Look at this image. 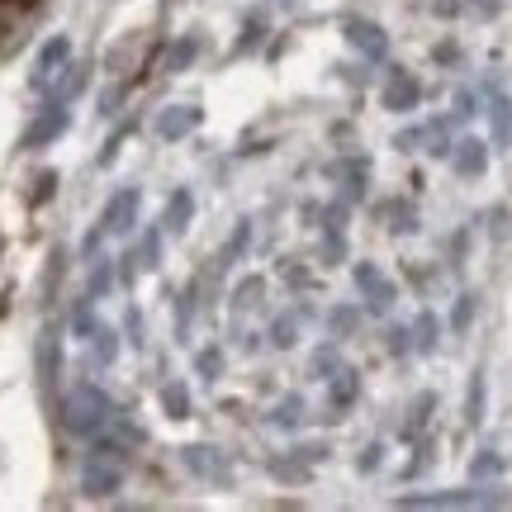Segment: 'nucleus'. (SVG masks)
I'll use <instances>...</instances> for the list:
<instances>
[{"instance_id": "6e6552de", "label": "nucleus", "mask_w": 512, "mask_h": 512, "mask_svg": "<svg viewBox=\"0 0 512 512\" xmlns=\"http://www.w3.org/2000/svg\"><path fill=\"white\" fill-rule=\"evenodd\" d=\"M484 157H489V152H484V143H479V138H465V143H460V152H456V171H460V176H479V171H484Z\"/></svg>"}, {"instance_id": "4468645a", "label": "nucleus", "mask_w": 512, "mask_h": 512, "mask_svg": "<svg viewBox=\"0 0 512 512\" xmlns=\"http://www.w3.org/2000/svg\"><path fill=\"white\" fill-rule=\"evenodd\" d=\"M494 128H498V143H508V105L503 100L494 105Z\"/></svg>"}, {"instance_id": "dca6fc26", "label": "nucleus", "mask_w": 512, "mask_h": 512, "mask_svg": "<svg viewBox=\"0 0 512 512\" xmlns=\"http://www.w3.org/2000/svg\"><path fill=\"white\" fill-rule=\"evenodd\" d=\"M332 323H337L342 332H351V328H356V313H351V309H337V313H332Z\"/></svg>"}, {"instance_id": "20e7f679", "label": "nucleus", "mask_w": 512, "mask_h": 512, "mask_svg": "<svg viewBox=\"0 0 512 512\" xmlns=\"http://www.w3.org/2000/svg\"><path fill=\"white\" fill-rule=\"evenodd\" d=\"M347 38L366 57H384V48H389V43H384V29L380 24H370V19H347Z\"/></svg>"}, {"instance_id": "f8f14e48", "label": "nucleus", "mask_w": 512, "mask_h": 512, "mask_svg": "<svg viewBox=\"0 0 512 512\" xmlns=\"http://www.w3.org/2000/svg\"><path fill=\"white\" fill-rule=\"evenodd\" d=\"M351 399H356V375L342 370V380H337V389H332V403H351Z\"/></svg>"}, {"instance_id": "2eb2a0df", "label": "nucleus", "mask_w": 512, "mask_h": 512, "mask_svg": "<svg viewBox=\"0 0 512 512\" xmlns=\"http://www.w3.org/2000/svg\"><path fill=\"white\" fill-rule=\"evenodd\" d=\"M432 332H437V323H432V318H422L418 323V347L422 351H432Z\"/></svg>"}, {"instance_id": "1a4fd4ad", "label": "nucleus", "mask_w": 512, "mask_h": 512, "mask_svg": "<svg viewBox=\"0 0 512 512\" xmlns=\"http://www.w3.org/2000/svg\"><path fill=\"white\" fill-rule=\"evenodd\" d=\"M195 124H200V110H171L157 119V133H162V138H181V133H190Z\"/></svg>"}, {"instance_id": "9d476101", "label": "nucleus", "mask_w": 512, "mask_h": 512, "mask_svg": "<svg viewBox=\"0 0 512 512\" xmlns=\"http://www.w3.org/2000/svg\"><path fill=\"white\" fill-rule=\"evenodd\" d=\"M81 489H86V494H114V489H119V470H100V465H91V470L81 475Z\"/></svg>"}, {"instance_id": "423d86ee", "label": "nucleus", "mask_w": 512, "mask_h": 512, "mask_svg": "<svg viewBox=\"0 0 512 512\" xmlns=\"http://www.w3.org/2000/svg\"><path fill=\"white\" fill-rule=\"evenodd\" d=\"M356 285H361V290L370 294V309H389V304H394V285H389V280H384L380 271H375V266H361V271H356Z\"/></svg>"}, {"instance_id": "ddd939ff", "label": "nucleus", "mask_w": 512, "mask_h": 512, "mask_svg": "<svg viewBox=\"0 0 512 512\" xmlns=\"http://www.w3.org/2000/svg\"><path fill=\"white\" fill-rule=\"evenodd\" d=\"M162 403L171 408V418H185V408H190V399H185V389H166Z\"/></svg>"}, {"instance_id": "0eeeda50", "label": "nucleus", "mask_w": 512, "mask_h": 512, "mask_svg": "<svg viewBox=\"0 0 512 512\" xmlns=\"http://www.w3.org/2000/svg\"><path fill=\"white\" fill-rule=\"evenodd\" d=\"M133 209H138V195H133V190H124V195H114L110 200V209H105V228H110V233H128V228H133Z\"/></svg>"}, {"instance_id": "39448f33", "label": "nucleus", "mask_w": 512, "mask_h": 512, "mask_svg": "<svg viewBox=\"0 0 512 512\" xmlns=\"http://www.w3.org/2000/svg\"><path fill=\"white\" fill-rule=\"evenodd\" d=\"M418 105V81L408 72H394L384 86V110H413Z\"/></svg>"}, {"instance_id": "f03ea898", "label": "nucleus", "mask_w": 512, "mask_h": 512, "mask_svg": "<svg viewBox=\"0 0 512 512\" xmlns=\"http://www.w3.org/2000/svg\"><path fill=\"white\" fill-rule=\"evenodd\" d=\"M67 62H72V43L67 38H48L43 48H38V62H34V91H48L53 86L57 72H67Z\"/></svg>"}, {"instance_id": "f257e3e1", "label": "nucleus", "mask_w": 512, "mask_h": 512, "mask_svg": "<svg viewBox=\"0 0 512 512\" xmlns=\"http://www.w3.org/2000/svg\"><path fill=\"white\" fill-rule=\"evenodd\" d=\"M114 408L95 384H76L72 394H67V403H62V422H67V432H76V437H95V432H105L114 422Z\"/></svg>"}, {"instance_id": "9b49d317", "label": "nucleus", "mask_w": 512, "mask_h": 512, "mask_svg": "<svg viewBox=\"0 0 512 512\" xmlns=\"http://www.w3.org/2000/svg\"><path fill=\"white\" fill-rule=\"evenodd\" d=\"M24 10L29 5H15V0H0V43H10L19 34V24H24Z\"/></svg>"}, {"instance_id": "f3484780", "label": "nucleus", "mask_w": 512, "mask_h": 512, "mask_svg": "<svg viewBox=\"0 0 512 512\" xmlns=\"http://www.w3.org/2000/svg\"><path fill=\"white\" fill-rule=\"evenodd\" d=\"M470 313H475V304H470V299H460V304H456V328H465V323H470Z\"/></svg>"}, {"instance_id": "7ed1b4c3", "label": "nucleus", "mask_w": 512, "mask_h": 512, "mask_svg": "<svg viewBox=\"0 0 512 512\" xmlns=\"http://www.w3.org/2000/svg\"><path fill=\"white\" fill-rule=\"evenodd\" d=\"M67 128V105L62 100H48V110L38 114L34 124H29V133H24V147H48Z\"/></svg>"}]
</instances>
